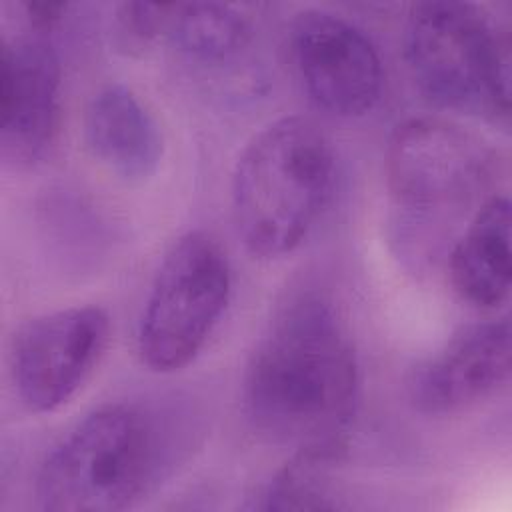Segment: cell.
Here are the masks:
<instances>
[{"label":"cell","mask_w":512,"mask_h":512,"mask_svg":"<svg viewBox=\"0 0 512 512\" xmlns=\"http://www.w3.org/2000/svg\"><path fill=\"white\" fill-rule=\"evenodd\" d=\"M84 142L88 152L124 182L148 180L164 152L158 122L124 84H106L90 98Z\"/></svg>","instance_id":"8fae6325"},{"label":"cell","mask_w":512,"mask_h":512,"mask_svg":"<svg viewBox=\"0 0 512 512\" xmlns=\"http://www.w3.org/2000/svg\"><path fill=\"white\" fill-rule=\"evenodd\" d=\"M326 134L304 116L264 126L232 172V216L246 250L264 260L290 254L318 222L334 186Z\"/></svg>","instance_id":"7a4b0ae2"},{"label":"cell","mask_w":512,"mask_h":512,"mask_svg":"<svg viewBox=\"0 0 512 512\" xmlns=\"http://www.w3.org/2000/svg\"><path fill=\"white\" fill-rule=\"evenodd\" d=\"M108 338L110 318L98 306H70L28 320L10 346L18 400L36 414L70 402L104 356Z\"/></svg>","instance_id":"52a82bcc"},{"label":"cell","mask_w":512,"mask_h":512,"mask_svg":"<svg viewBox=\"0 0 512 512\" xmlns=\"http://www.w3.org/2000/svg\"><path fill=\"white\" fill-rule=\"evenodd\" d=\"M508 36L470 2L412 4L404 58L418 90L436 106L506 126L510 116Z\"/></svg>","instance_id":"3957f363"},{"label":"cell","mask_w":512,"mask_h":512,"mask_svg":"<svg viewBox=\"0 0 512 512\" xmlns=\"http://www.w3.org/2000/svg\"><path fill=\"white\" fill-rule=\"evenodd\" d=\"M66 10L64 2H28L26 14L34 30L42 32L56 24L62 18V12Z\"/></svg>","instance_id":"2e32d148"},{"label":"cell","mask_w":512,"mask_h":512,"mask_svg":"<svg viewBox=\"0 0 512 512\" xmlns=\"http://www.w3.org/2000/svg\"><path fill=\"white\" fill-rule=\"evenodd\" d=\"M60 60L42 32L2 44L0 144L14 166H32L52 148L60 124Z\"/></svg>","instance_id":"9c48e42d"},{"label":"cell","mask_w":512,"mask_h":512,"mask_svg":"<svg viewBox=\"0 0 512 512\" xmlns=\"http://www.w3.org/2000/svg\"><path fill=\"white\" fill-rule=\"evenodd\" d=\"M172 4H148L126 2L118 8L116 24L118 32L130 44H146L160 32H166Z\"/></svg>","instance_id":"9a60e30c"},{"label":"cell","mask_w":512,"mask_h":512,"mask_svg":"<svg viewBox=\"0 0 512 512\" xmlns=\"http://www.w3.org/2000/svg\"><path fill=\"white\" fill-rule=\"evenodd\" d=\"M166 34L190 58L222 62L238 54L250 38L248 20L218 2L172 4Z\"/></svg>","instance_id":"4fadbf2b"},{"label":"cell","mask_w":512,"mask_h":512,"mask_svg":"<svg viewBox=\"0 0 512 512\" xmlns=\"http://www.w3.org/2000/svg\"><path fill=\"white\" fill-rule=\"evenodd\" d=\"M454 290L478 308H496L510 294V200L490 196L450 254Z\"/></svg>","instance_id":"7c38bea8"},{"label":"cell","mask_w":512,"mask_h":512,"mask_svg":"<svg viewBox=\"0 0 512 512\" xmlns=\"http://www.w3.org/2000/svg\"><path fill=\"white\" fill-rule=\"evenodd\" d=\"M290 46L302 86L318 108L358 118L380 100L384 70L378 50L346 18L318 8L298 12Z\"/></svg>","instance_id":"ba28073f"},{"label":"cell","mask_w":512,"mask_h":512,"mask_svg":"<svg viewBox=\"0 0 512 512\" xmlns=\"http://www.w3.org/2000/svg\"><path fill=\"white\" fill-rule=\"evenodd\" d=\"M336 458L294 454L260 492L258 510H334L340 502L332 490L330 468Z\"/></svg>","instance_id":"5bb4252c"},{"label":"cell","mask_w":512,"mask_h":512,"mask_svg":"<svg viewBox=\"0 0 512 512\" xmlns=\"http://www.w3.org/2000/svg\"><path fill=\"white\" fill-rule=\"evenodd\" d=\"M496 164L488 142L438 116L400 122L384 152L390 196L398 206L422 214L472 202L492 182Z\"/></svg>","instance_id":"8992f818"},{"label":"cell","mask_w":512,"mask_h":512,"mask_svg":"<svg viewBox=\"0 0 512 512\" xmlns=\"http://www.w3.org/2000/svg\"><path fill=\"white\" fill-rule=\"evenodd\" d=\"M232 292V270L220 242L192 230L166 252L146 296L136 348L154 372L188 366L218 326Z\"/></svg>","instance_id":"5b68a950"},{"label":"cell","mask_w":512,"mask_h":512,"mask_svg":"<svg viewBox=\"0 0 512 512\" xmlns=\"http://www.w3.org/2000/svg\"><path fill=\"white\" fill-rule=\"evenodd\" d=\"M160 460L156 426L132 404H106L44 458L36 502L46 512H118L150 486Z\"/></svg>","instance_id":"277c9868"},{"label":"cell","mask_w":512,"mask_h":512,"mask_svg":"<svg viewBox=\"0 0 512 512\" xmlns=\"http://www.w3.org/2000/svg\"><path fill=\"white\" fill-rule=\"evenodd\" d=\"M510 320L468 328L418 368L408 384L414 408L428 416L464 412L498 392L510 376Z\"/></svg>","instance_id":"30bf717a"},{"label":"cell","mask_w":512,"mask_h":512,"mask_svg":"<svg viewBox=\"0 0 512 512\" xmlns=\"http://www.w3.org/2000/svg\"><path fill=\"white\" fill-rule=\"evenodd\" d=\"M360 392L358 360L332 302L292 298L260 338L244 374V412L268 442L340 460Z\"/></svg>","instance_id":"6da1fadb"}]
</instances>
